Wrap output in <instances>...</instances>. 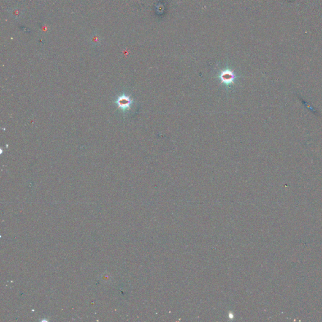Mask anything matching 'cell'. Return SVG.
Here are the masks:
<instances>
[{
  "instance_id": "7a4b0ae2",
  "label": "cell",
  "mask_w": 322,
  "mask_h": 322,
  "mask_svg": "<svg viewBox=\"0 0 322 322\" xmlns=\"http://www.w3.org/2000/svg\"><path fill=\"white\" fill-rule=\"evenodd\" d=\"M117 103L119 108L123 110H126L129 109V108L130 107V105L131 104V100L129 97L123 95V96H120L118 98Z\"/></svg>"
},
{
  "instance_id": "6da1fadb",
  "label": "cell",
  "mask_w": 322,
  "mask_h": 322,
  "mask_svg": "<svg viewBox=\"0 0 322 322\" xmlns=\"http://www.w3.org/2000/svg\"><path fill=\"white\" fill-rule=\"evenodd\" d=\"M219 77L221 82L226 86H230V84H233L235 79L234 73L230 70L223 71L221 72Z\"/></svg>"
},
{
  "instance_id": "3957f363",
  "label": "cell",
  "mask_w": 322,
  "mask_h": 322,
  "mask_svg": "<svg viewBox=\"0 0 322 322\" xmlns=\"http://www.w3.org/2000/svg\"><path fill=\"white\" fill-rule=\"evenodd\" d=\"M101 42V37L99 34L96 32H94L91 35V42L94 45H98Z\"/></svg>"
},
{
  "instance_id": "277c9868",
  "label": "cell",
  "mask_w": 322,
  "mask_h": 322,
  "mask_svg": "<svg viewBox=\"0 0 322 322\" xmlns=\"http://www.w3.org/2000/svg\"><path fill=\"white\" fill-rule=\"evenodd\" d=\"M12 15L14 16V17L15 18H18L20 17V15H21V13L20 12L19 9H15L13 10L12 12Z\"/></svg>"
}]
</instances>
